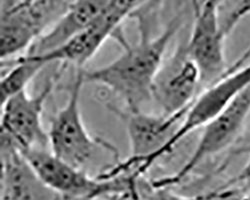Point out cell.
Here are the masks:
<instances>
[{
	"label": "cell",
	"mask_w": 250,
	"mask_h": 200,
	"mask_svg": "<svg viewBox=\"0 0 250 200\" xmlns=\"http://www.w3.org/2000/svg\"><path fill=\"white\" fill-rule=\"evenodd\" d=\"M180 24V18L175 17L157 36H151L141 24L139 41L124 46L123 53L113 61L91 70L82 68L84 82L110 90L122 100L126 109H141L142 104L152 100L156 76Z\"/></svg>",
	"instance_id": "1"
},
{
	"label": "cell",
	"mask_w": 250,
	"mask_h": 200,
	"mask_svg": "<svg viewBox=\"0 0 250 200\" xmlns=\"http://www.w3.org/2000/svg\"><path fill=\"white\" fill-rule=\"evenodd\" d=\"M250 115V87L240 93L204 125L195 149L175 173L161 177L150 184L154 188H171L191 174L204 160L231 146L241 134Z\"/></svg>",
	"instance_id": "2"
},
{
	"label": "cell",
	"mask_w": 250,
	"mask_h": 200,
	"mask_svg": "<svg viewBox=\"0 0 250 200\" xmlns=\"http://www.w3.org/2000/svg\"><path fill=\"white\" fill-rule=\"evenodd\" d=\"M84 84L82 68H79L65 105L52 116L47 130L50 151L65 162L81 169L90 161L96 148L105 143L91 136L82 118L80 96Z\"/></svg>",
	"instance_id": "3"
},
{
	"label": "cell",
	"mask_w": 250,
	"mask_h": 200,
	"mask_svg": "<svg viewBox=\"0 0 250 200\" xmlns=\"http://www.w3.org/2000/svg\"><path fill=\"white\" fill-rule=\"evenodd\" d=\"M66 67L52 77L37 94L22 91L1 104V141H6L20 152L31 149H49L48 133L42 117L47 98L57 79Z\"/></svg>",
	"instance_id": "4"
},
{
	"label": "cell",
	"mask_w": 250,
	"mask_h": 200,
	"mask_svg": "<svg viewBox=\"0 0 250 200\" xmlns=\"http://www.w3.org/2000/svg\"><path fill=\"white\" fill-rule=\"evenodd\" d=\"M221 1L192 0L194 22L185 48L199 70L204 88L218 81L231 68L225 58L226 34L218 13Z\"/></svg>",
	"instance_id": "5"
},
{
	"label": "cell",
	"mask_w": 250,
	"mask_h": 200,
	"mask_svg": "<svg viewBox=\"0 0 250 200\" xmlns=\"http://www.w3.org/2000/svg\"><path fill=\"white\" fill-rule=\"evenodd\" d=\"M202 87L199 70L185 46L164 60L152 88V100L166 115L188 111Z\"/></svg>",
	"instance_id": "6"
},
{
	"label": "cell",
	"mask_w": 250,
	"mask_h": 200,
	"mask_svg": "<svg viewBox=\"0 0 250 200\" xmlns=\"http://www.w3.org/2000/svg\"><path fill=\"white\" fill-rule=\"evenodd\" d=\"M243 59L236 63V66H231L220 80L199 93L183 119L180 127L183 135L187 136L202 128L234 98L250 87V63L242 65Z\"/></svg>",
	"instance_id": "7"
},
{
	"label": "cell",
	"mask_w": 250,
	"mask_h": 200,
	"mask_svg": "<svg viewBox=\"0 0 250 200\" xmlns=\"http://www.w3.org/2000/svg\"><path fill=\"white\" fill-rule=\"evenodd\" d=\"M120 26L121 22L109 13L105 7L84 31L76 35L65 44L42 54L28 55H32L47 65L52 62H59L65 67L73 64L78 69L83 68L100 50L108 38L115 36L120 44L126 41L120 31Z\"/></svg>",
	"instance_id": "8"
},
{
	"label": "cell",
	"mask_w": 250,
	"mask_h": 200,
	"mask_svg": "<svg viewBox=\"0 0 250 200\" xmlns=\"http://www.w3.org/2000/svg\"><path fill=\"white\" fill-rule=\"evenodd\" d=\"M1 200H66L50 189L25 157L1 141Z\"/></svg>",
	"instance_id": "9"
},
{
	"label": "cell",
	"mask_w": 250,
	"mask_h": 200,
	"mask_svg": "<svg viewBox=\"0 0 250 200\" xmlns=\"http://www.w3.org/2000/svg\"><path fill=\"white\" fill-rule=\"evenodd\" d=\"M43 34L29 0H2L0 17V57L7 61L28 51Z\"/></svg>",
	"instance_id": "10"
},
{
	"label": "cell",
	"mask_w": 250,
	"mask_h": 200,
	"mask_svg": "<svg viewBox=\"0 0 250 200\" xmlns=\"http://www.w3.org/2000/svg\"><path fill=\"white\" fill-rule=\"evenodd\" d=\"M109 0H73L66 11L25 54H42L65 44L84 31L106 7Z\"/></svg>",
	"instance_id": "11"
},
{
	"label": "cell",
	"mask_w": 250,
	"mask_h": 200,
	"mask_svg": "<svg viewBox=\"0 0 250 200\" xmlns=\"http://www.w3.org/2000/svg\"><path fill=\"white\" fill-rule=\"evenodd\" d=\"M2 62H9L10 67L4 71L0 79V102L1 104L12 96L25 91L33 78L47 65L28 54Z\"/></svg>",
	"instance_id": "12"
},
{
	"label": "cell",
	"mask_w": 250,
	"mask_h": 200,
	"mask_svg": "<svg viewBox=\"0 0 250 200\" xmlns=\"http://www.w3.org/2000/svg\"><path fill=\"white\" fill-rule=\"evenodd\" d=\"M195 200H250V195L240 187L229 184L218 190L198 195Z\"/></svg>",
	"instance_id": "13"
},
{
	"label": "cell",
	"mask_w": 250,
	"mask_h": 200,
	"mask_svg": "<svg viewBox=\"0 0 250 200\" xmlns=\"http://www.w3.org/2000/svg\"><path fill=\"white\" fill-rule=\"evenodd\" d=\"M248 15H250V0H239L238 3L231 9L222 22V27L226 36Z\"/></svg>",
	"instance_id": "14"
},
{
	"label": "cell",
	"mask_w": 250,
	"mask_h": 200,
	"mask_svg": "<svg viewBox=\"0 0 250 200\" xmlns=\"http://www.w3.org/2000/svg\"><path fill=\"white\" fill-rule=\"evenodd\" d=\"M149 191L140 193L139 200H195L194 197H187L177 194L171 188H154L150 185Z\"/></svg>",
	"instance_id": "15"
},
{
	"label": "cell",
	"mask_w": 250,
	"mask_h": 200,
	"mask_svg": "<svg viewBox=\"0 0 250 200\" xmlns=\"http://www.w3.org/2000/svg\"><path fill=\"white\" fill-rule=\"evenodd\" d=\"M230 184L238 185V187H240L247 194L250 195V159L242 168L239 175L234 180H232Z\"/></svg>",
	"instance_id": "16"
}]
</instances>
